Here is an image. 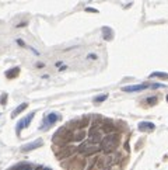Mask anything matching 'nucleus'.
Wrapping results in <instances>:
<instances>
[{
    "instance_id": "obj_1",
    "label": "nucleus",
    "mask_w": 168,
    "mask_h": 170,
    "mask_svg": "<svg viewBox=\"0 0 168 170\" xmlns=\"http://www.w3.org/2000/svg\"><path fill=\"white\" fill-rule=\"evenodd\" d=\"M119 145V135L116 134H106V136H104L101 141V150L105 153H112Z\"/></svg>"
},
{
    "instance_id": "obj_2",
    "label": "nucleus",
    "mask_w": 168,
    "mask_h": 170,
    "mask_svg": "<svg viewBox=\"0 0 168 170\" xmlns=\"http://www.w3.org/2000/svg\"><path fill=\"white\" fill-rule=\"evenodd\" d=\"M102 131H101V128L98 127V125H92L91 128H90L88 131V142L92 145H98L101 143V141H102Z\"/></svg>"
},
{
    "instance_id": "obj_3",
    "label": "nucleus",
    "mask_w": 168,
    "mask_h": 170,
    "mask_svg": "<svg viewBox=\"0 0 168 170\" xmlns=\"http://www.w3.org/2000/svg\"><path fill=\"white\" fill-rule=\"evenodd\" d=\"M77 150L83 156H91V155H94V153H97L98 150H100V148H98L97 145H92L88 142V143H81L80 146L77 148Z\"/></svg>"
},
{
    "instance_id": "obj_4",
    "label": "nucleus",
    "mask_w": 168,
    "mask_h": 170,
    "mask_svg": "<svg viewBox=\"0 0 168 170\" xmlns=\"http://www.w3.org/2000/svg\"><path fill=\"white\" fill-rule=\"evenodd\" d=\"M34 115H35V113H30L27 117H25V118L20 119V121L17 122V125H16V132H17V135H20V134H21V131L24 129V128H27L28 125L31 124V121H32Z\"/></svg>"
},
{
    "instance_id": "obj_5",
    "label": "nucleus",
    "mask_w": 168,
    "mask_h": 170,
    "mask_svg": "<svg viewBox=\"0 0 168 170\" xmlns=\"http://www.w3.org/2000/svg\"><path fill=\"white\" fill-rule=\"evenodd\" d=\"M59 119H60V114H58V113H50V114H48V115L44 118V125H42V129H48V127H50V125L56 124Z\"/></svg>"
},
{
    "instance_id": "obj_6",
    "label": "nucleus",
    "mask_w": 168,
    "mask_h": 170,
    "mask_svg": "<svg viewBox=\"0 0 168 170\" xmlns=\"http://www.w3.org/2000/svg\"><path fill=\"white\" fill-rule=\"evenodd\" d=\"M148 87H150V85H147V83H143V85L125 86V87H122V90L126 91V93H133V91H142V90H144V89H148Z\"/></svg>"
},
{
    "instance_id": "obj_7",
    "label": "nucleus",
    "mask_w": 168,
    "mask_h": 170,
    "mask_svg": "<svg viewBox=\"0 0 168 170\" xmlns=\"http://www.w3.org/2000/svg\"><path fill=\"white\" fill-rule=\"evenodd\" d=\"M42 145H44V141H42V139H36V141L30 142V143L21 146V152H30V150H34V149H36V148H41Z\"/></svg>"
},
{
    "instance_id": "obj_8",
    "label": "nucleus",
    "mask_w": 168,
    "mask_h": 170,
    "mask_svg": "<svg viewBox=\"0 0 168 170\" xmlns=\"http://www.w3.org/2000/svg\"><path fill=\"white\" fill-rule=\"evenodd\" d=\"M41 166H35V164L31 163H20L17 166H14L11 170H41Z\"/></svg>"
},
{
    "instance_id": "obj_9",
    "label": "nucleus",
    "mask_w": 168,
    "mask_h": 170,
    "mask_svg": "<svg viewBox=\"0 0 168 170\" xmlns=\"http://www.w3.org/2000/svg\"><path fill=\"white\" fill-rule=\"evenodd\" d=\"M101 131L105 134H112L115 131V125L112 121H109V119H105V121L102 122V125H101Z\"/></svg>"
},
{
    "instance_id": "obj_10",
    "label": "nucleus",
    "mask_w": 168,
    "mask_h": 170,
    "mask_svg": "<svg viewBox=\"0 0 168 170\" xmlns=\"http://www.w3.org/2000/svg\"><path fill=\"white\" fill-rule=\"evenodd\" d=\"M84 138H86V131H84V129L74 131L73 135H72V141H74V142H81Z\"/></svg>"
},
{
    "instance_id": "obj_11",
    "label": "nucleus",
    "mask_w": 168,
    "mask_h": 170,
    "mask_svg": "<svg viewBox=\"0 0 168 170\" xmlns=\"http://www.w3.org/2000/svg\"><path fill=\"white\" fill-rule=\"evenodd\" d=\"M137 128H139L140 131H153L154 128H156V125L153 124V122H148V121H143V122H139V125H137Z\"/></svg>"
},
{
    "instance_id": "obj_12",
    "label": "nucleus",
    "mask_w": 168,
    "mask_h": 170,
    "mask_svg": "<svg viewBox=\"0 0 168 170\" xmlns=\"http://www.w3.org/2000/svg\"><path fill=\"white\" fill-rule=\"evenodd\" d=\"M27 107H28V104H27V103H22V104H20L18 107H17L16 110H14L13 113H11V118H14V117H17V115H18V114H21L22 111H24Z\"/></svg>"
},
{
    "instance_id": "obj_13",
    "label": "nucleus",
    "mask_w": 168,
    "mask_h": 170,
    "mask_svg": "<svg viewBox=\"0 0 168 170\" xmlns=\"http://www.w3.org/2000/svg\"><path fill=\"white\" fill-rule=\"evenodd\" d=\"M18 73H20V68H13V69L6 72V77H7V79H13V77L18 76Z\"/></svg>"
},
{
    "instance_id": "obj_14",
    "label": "nucleus",
    "mask_w": 168,
    "mask_h": 170,
    "mask_svg": "<svg viewBox=\"0 0 168 170\" xmlns=\"http://www.w3.org/2000/svg\"><path fill=\"white\" fill-rule=\"evenodd\" d=\"M150 77L153 79V77H160V79H168V73H165V72H153V73L150 75Z\"/></svg>"
},
{
    "instance_id": "obj_15",
    "label": "nucleus",
    "mask_w": 168,
    "mask_h": 170,
    "mask_svg": "<svg viewBox=\"0 0 168 170\" xmlns=\"http://www.w3.org/2000/svg\"><path fill=\"white\" fill-rule=\"evenodd\" d=\"M102 34H104V38H105L106 41L112 40V31L108 28V27H104L102 28Z\"/></svg>"
},
{
    "instance_id": "obj_16",
    "label": "nucleus",
    "mask_w": 168,
    "mask_h": 170,
    "mask_svg": "<svg viewBox=\"0 0 168 170\" xmlns=\"http://www.w3.org/2000/svg\"><path fill=\"white\" fill-rule=\"evenodd\" d=\"M108 99V94H102V96H97L94 97V103H102Z\"/></svg>"
},
{
    "instance_id": "obj_17",
    "label": "nucleus",
    "mask_w": 168,
    "mask_h": 170,
    "mask_svg": "<svg viewBox=\"0 0 168 170\" xmlns=\"http://www.w3.org/2000/svg\"><path fill=\"white\" fill-rule=\"evenodd\" d=\"M146 101H147L150 105H154V104H157V97H148Z\"/></svg>"
},
{
    "instance_id": "obj_18",
    "label": "nucleus",
    "mask_w": 168,
    "mask_h": 170,
    "mask_svg": "<svg viewBox=\"0 0 168 170\" xmlns=\"http://www.w3.org/2000/svg\"><path fill=\"white\" fill-rule=\"evenodd\" d=\"M6 103H7V94L4 93L2 97H0V104H3V105H4Z\"/></svg>"
},
{
    "instance_id": "obj_19",
    "label": "nucleus",
    "mask_w": 168,
    "mask_h": 170,
    "mask_svg": "<svg viewBox=\"0 0 168 170\" xmlns=\"http://www.w3.org/2000/svg\"><path fill=\"white\" fill-rule=\"evenodd\" d=\"M150 87H153V89H158V87H160V89H162V87H165V86H164V85H161V83H156V85H151Z\"/></svg>"
},
{
    "instance_id": "obj_20",
    "label": "nucleus",
    "mask_w": 168,
    "mask_h": 170,
    "mask_svg": "<svg viewBox=\"0 0 168 170\" xmlns=\"http://www.w3.org/2000/svg\"><path fill=\"white\" fill-rule=\"evenodd\" d=\"M87 12H92V13H97V10H94V9H91V7H87Z\"/></svg>"
},
{
    "instance_id": "obj_21",
    "label": "nucleus",
    "mask_w": 168,
    "mask_h": 170,
    "mask_svg": "<svg viewBox=\"0 0 168 170\" xmlns=\"http://www.w3.org/2000/svg\"><path fill=\"white\" fill-rule=\"evenodd\" d=\"M17 44H18V45H21V46H24V45H25V44H24V42H22V41H21V40H18V41H17Z\"/></svg>"
},
{
    "instance_id": "obj_22",
    "label": "nucleus",
    "mask_w": 168,
    "mask_h": 170,
    "mask_svg": "<svg viewBox=\"0 0 168 170\" xmlns=\"http://www.w3.org/2000/svg\"><path fill=\"white\" fill-rule=\"evenodd\" d=\"M42 170H52L50 167H45V169H42Z\"/></svg>"
},
{
    "instance_id": "obj_23",
    "label": "nucleus",
    "mask_w": 168,
    "mask_h": 170,
    "mask_svg": "<svg viewBox=\"0 0 168 170\" xmlns=\"http://www.w3.org/2000/svg\"><path fill=\"white\" fill-rule=\"evenodd\" d=\"M165 100H167V101H168V94H167V97H165Z\"/></svg>"
}]
</instances>
